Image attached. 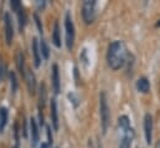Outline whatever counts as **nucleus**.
<instances>
[{"instance_id": "obj_1", "label": "nucleus", "mask_w": 160, "mask_h": 148, "mask_svg": "<svg viewBox=\"0 0 160 148\" xmlns=\"http://www.w3.org/2000/svg\"><path fill=\"white\" fill-rule=\"evenodd\" d=\"M125 60H127L125 44L120 40H116V41L111 42V45L108 46V51H107L108 66L113 71H117V70H120L124 66Z\"/></svg>"}, {"instance_id": "obj_2", "label": "nucleus", "mask_w": 160, "mask_h": 148, "mask_svg": "<svg viewBox=\"0 0 160 148\" xmlns=\"http://www.w3.org/2000/svg\"><path fill=\"white\" fill-rule=\"evenodd\" d=\"M118 132L120 135L118 148H132L135 133L130 126V121L128 116L123 114L118 118Z\"/></svg>"}, {"instance_id": "obj_3", "label": "nucleus", "mask_w": 160, "mask_h": 148, "mask_svg": "<svg viewBox=\"0 0 160 148\" xmlns=\"http://www.w3.org/2000/svg\"><path fill=\"white\" fill-rule=\"evenodd\" d=\"M99 116H101L102 132L106 135L108 131V127H109V121H111V111H109L106 92H101V95H99Z\"/></svg>"}, {"instance_id": "obj_4", "label": "nucleus", "mask_w": 160, "mask_h": 148, "mask_svg": "<svg viewBox=\"0 0 160 148\" xmlns=\"http://www.w3.org/2000/svg\"><path fill=\"white\" fill-rule=\"evenodd\" d=\"M96 8H97V1L96 0H86L82 4V19L83 21L89 25L96 20Z\"/></svg>"}, {"instance_id": "obj_5", "label": "nucleus", "mask_w": 160, "mask_h": 148, "mask_svg": "<svg viewBox=\"0 0 160 148\" xmlns=\"http://www.w3.org/2000/svg\"><path fill=\"white\" fill-rule=\"evenodd\" d=\"M65 30H66V46H67L68 50H72L73 49V44H75V25H73V21L71 19V14L70 13L66 14Z\"/></svg>"}, {"instance_id": "obj_6", "label": "nucleus", "mask_w": 160, "mask_h": 148, "mask_svg": "<svg viewBox=\"0 0 160 148\" xmlns=\"http://www.w3.org/2000/svg\"><path fill=\"white\" fill-rule=\"evenodd\" d=\"M4 23H5V39H6V44L11 45L12 39H14V25H12V20L9 13H5L4 15Z\"/></svg>"}, {"instance_id": "obj_7", "label": "nucleus", "mask_w": 160, "mask_h": 148, "mask_svg": "<svg viewBox=\"0 0 160 148\" xmlns=\"http://www.w3.org/2000/svg\"><path fill=\"white\" fill-rule=\"evenodd\" d=\"M144 133L147 143L150 145L153 141V117L150 113H147L144 116Z\"/></svg>"}, {"instance_id": "obj_8", "label": "nucleus", "mask_w": 160, "mask_h": 148, "mask_svg": "<svg viewBox=\"0 0 160 148\" xmlns=\"http://www.w3.org/2000/svg\"><path fill=\"white\" fill-rule=\"evenodd\" d=\"M52 87H53L55 93H60V91H61V78H60L58 66L56 64L52 66Z\"/></svg>"}, {"instance_id": "obj_9", "label": "nucleus", "mask_w": 160, "mask_h": 148, "mask_svg": "<svg viewBox=\"0 0 160 148\" xmlns=\"http://www.w3.org/2000/svg\"><path fill=\"white\" fill-rule=\"evenodd\" d=\"M50 114H51V121H52V126L55 128V131L58 130L60 127V123H58V112H57V103H56V100L52 98L51 100V103H50Z\"/></svg>"}, {"instance_id": "obj_10", "label": "nucleus", "mask_w": 160, "mask_h": 148, "mask_svg": "<svg viewBox=\"0 0 160 148\" xmlns=\"http://www.w3.org/2000/svg\"><path fill=\"white\" fill-rule=\"evenodd\" d=\"M26 71L28 72L25 75V81H26V85H28V90H29L30 95H35V91H36V78H35V75L30 70H26Z\"/></svg>"}, {"instance_id": "obj_11", "label": "nucleus", "mask_w": 160, "mask_h": 148, "mask_svg": "<svg viewBox=\"0 0 160 148\" xmlns=\"http://www.w3.org/2000/svg\"><path fill=\"white\" fill-rule=\"evenodd\" d=\"M30 131H31V142H32V147L35 148L39 143V127L38 123L34 118L30 119Z\"/></svg>"}, {"instance_id": "obj_12", "label": "nucleus", "mask_w": 160, "mask_h": 148, "mask_svg": "<svg viewBox=\"0 0 160 148\" xmlns=\"http://www.w3.org/2000/svg\"><path fill=\"white\" fill-rule=\"evenodd\" d=\"M16 67H18V71L20 72V75L25 78V75H26V67H25V56L21 51H18L16 52Z\"/></svg>"}, {"instance_id": "obj_13", "label": "nucleus", "mask_w": 160, "mask_h": 148, "mask_svg": "<svg viewBox=\"0 0 160 148\" xmlns=\"http://www.w3.org/2000/svg\"><path fill=\"white\" fill-rule=\"evenodd\" d=\"M31 50H32V55H34V64H35V67H40L41 56H40V46H39L38 39H32Z\"/></svg>"}, {"instance_id": "obj_14", "label": "nucleus", "mask_w": 160, "mask_h": 148, "mask_svg": "<svg viewBox=\"0 0 160 148\" xmlns=\"http://www.w3.org/2000/svg\"><path fill=\"white\" fill-rule=\"evenodd\" d=\"M137 88L139 92L142 93H148L149 90H150V83L148 81L147 77H140L138 81H137Z\"/></svg>"}, {"instance_id": "obj_15", "label": "nucleus", "mask_w": 160, "mask_h": 148, "mask_svg": "<svg viewBox=\"0 0 160 148\" xmlns=\"http://www.w3.org/2000/svg\"><path fill=\"white\" fill-rule=\"evenodd\" d=\"M52 41H53V45L56 47H61V31H60L58 23H55L53 33H52Z\"/></svg>"}, {"instance_id": "obj_16", "label": "nucleus", "mask_w": 160, "mask_h": 148, "mask_svg": "<svg viewBox=\"0 0 160 148\" xmlns=\"http://www.w3.org/2000/svg\"><path fill=\"white\" fill-rule=\"evenodd\" d=\"M46 102V86L45 83L40 85V93H39V113H42V110L45 107Z\"/></svg>"}, {"instance_id": "obj_17", "label": "nucleus", "mask_w": 160, "mask_h": 148, "mask_svg": "<svg viewBox=\"0 0 160 148\" xmlns=\"http://www.w3.org/2000/svg\"><path fill=\"white\" fill-rule=\"evenodd\" d=\"M18 19H19V29H20V31H22L26 25V13H25L24 8H21L18 11Z\"/></svg>"}, {"instance_id": "obj_18", "label": "nucleus", "mask_w": 160, "mask_h": 148, "mask_svg": "<svg viewBox=\"0 0 160 148\" xmlns=\"http://www.w3.org/2000/svg\"><path fill=\"white\" fill-rule=\"evenodd\" d=\"M6 123H8V110L5 107H1L0 108V132H2Z\"/></svg>"}, {"instance_id": "obj_19", "label": "nucleus", "mask_w": 160, "mask_h": 148, "mask_svg": "<svg viewBox=\"0 0 160 148\" xmlns=\"http://www.w3.org/2000/svg\"><path fill=\"white\" fill-rule=\"evenodd\" d=\"M10 86H11V92L15 95L16 91H18V86H19V83H18V78H16V75H15L14 71L10 72Z\"/></svg>"}, {"instance_id": "obj_20", "label": "nucleus", "mask_w": 160, "mask_h": 148, "mask_svg": "<svg viewBox=\"0 0 160 148\" xmlns=\"http://www.w3.org/2000/svg\"><path fill=\"white\" fill-rule=\"evenodd\" d=\"M40 52L41 55L43 56V59H48L50 57V49H48V46H47V44H46V41L45 40H41L40 42Z\"/></svg>"}, {"instance_id": "obj_21", "label": "nucleus", "mask_w": 160, "mask_h": 148, "mask_svg": "<svg viewBox=\"0 0 160 148\" xmlns=\"http://www.w3.org/2000/svg\"><path fill=\"white\" fill-rule=\"evenodd\" d=\"M67 97H68L70 102H71L75 107H78V105H80V97H78L75 92H70V93L67 95Z\"/></svg>"}, {"instance_id": "obj_22", "label": "nucleus", "mask_w": 160, "mask_h": 148, "mask_svg": "<svg viewBox=\"0 0 160 148\" xmlns=\"http://www.w3.org/2000/svg\"><path fill=\"white\" fill-rule=\"evenodd\" d=\"M14 148H19V127H18V123L14 124Z\"/></svg>"}, {"instance_id": "obj_23", "label": "nucleus", "mask_w": 160, "mask_h": 148, "mask_svg": "<svg viewBox=\"0 0 160 148\" xmlns=\"http://www.w3.org/2000/svg\"><path fill=\"white\" fill-rule=\"evenodd\" d=\"M10 6H11V9H12L14 11H16V13L22 8V5H21V3H20L19 0H11V1H10Z\"/></svg>"}, {"instance_id": "obj_24", "label": "nucleus", "mask_w": 160, "mask_h": 148, "mask_svg": "<svg viewBox=\"0 0 160 148\" xmlns=\"http://www.w3.org/2000/svg\"><path fill=\"white\" fill-rule=\"evenodd\" d=\"M34 18H35V23H36V25H38L39 33L42 35V25H41V21H40V19H39V16H38V14H35V15H34Z\"/></svg>"}, {"instance_id": "obj_25", "label": "nucleus", "mask_w": 160, "mask_h": 148, "mask_svg": "<svg viewBox=\"0 0 160 148\" xmlns=\"http://www.w3.org/2000/svg\"><path fill=\"white\" fill-rule=\"evenodd\" d=\"M46 130H47V138H48V145L51 146V145H52V135H51V128H50V126H47V127H46Z\"/></svg>"}, {"instance_id": "obj_26", "label": "nucleus", "mask_w": 160, "mask_h": 148, "mask_svg": "<svg viewBox=\"0 0 160 148\" xmlns=\"http://www.w3.org/2000/svg\"><path fill=\"white\" fill-rule=\"evenodd\" d=\"M2 61H1V59H0V81L2 80Z\"/></svg>"}, {"instance_id": "obj_27", "label": "nucleus", "mask_w": 160, "mask_h": 148, "mask_svg": "<svg viewBox=\"0 0 160 148\" xmlns=\"http://www.w3.org/2000/svg\"><path fill=\"white\" fill-rule=\"evenodd\" d=\"M38 6H39V9H43L45 8V1H38Z\"/></svg>"}, {"instance_id": "obj_28", "label": "nucleus", "mask_w": 160, "mask_h": 148, "mask_svg": "<svg viewBox=\"0 0 160 148\" xmlns=\"http://www.w3.org/2000/svg\"><path fill=\"white\" fill-rule=\"evenodd\" d=\"M40 148H48V146L46 143H41V147Z\"/></svg>"}, {"instance_id": "obj_29", "label": "nucleus", "mask_w": 160, "mask_h": 148, "mask_svg": "<svg viewBox=\"0 0 160 148\" xmlns=\"http://www.w3.org/2000/svg\"><path fill=\"white\" fill-rule=\"evenodd\" d=\"M157 148H160V141L158 142V145H157Z\"/></svg>"}]
</instances>
